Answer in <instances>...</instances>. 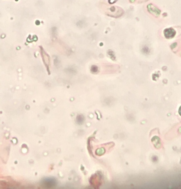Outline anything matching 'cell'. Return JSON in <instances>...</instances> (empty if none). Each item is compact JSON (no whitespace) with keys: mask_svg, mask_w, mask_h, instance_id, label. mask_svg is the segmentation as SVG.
I'll list each match as a JSON object with an SVG mask.
<instances>
[{"mask_svg":"<svg viewBox=\"0 0 181 189\" xmlns=\"http://www.w3.org/2000/svg\"><path fill=\"white\" fill-rule=\"evenodd\" d=\"M179 115L181 116V106H180V107H179Z\"/></svg>","mask_w":181,"mask_h":189,"instance_id":"obj_2","label":"cell"},{"mask_svg":"<svg viewBox=\"0 0 181 189\" xmlns=\"http://www.w3.org/2000/svg\"><path fill=\"white\" fill-rule=\"evenodd\" d=\"M176 34L175 31L173 29H166L164 31V35L167 38L173 37Z\"/></svg>","mask_w":181,"mask_h":189,"instance_id":"obj_1","label":"cell"}]
</instances>
